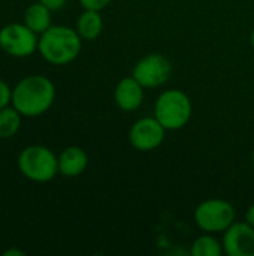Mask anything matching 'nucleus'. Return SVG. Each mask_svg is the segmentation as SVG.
Here are the masks:
<instances>
[{
	"label": "nucleus",
	"instance_id": "7",
	"mask_svg": "<svg viewBox=\"0 0 254 256\" xmlns=\"http://www.w3.org/2000/svg\"><path fill=\"white\" fill-rule=\"evenodd\" d=\"M172 74L171 62L162 54H148L142 57L133 68L132 76L144 87L154 88L163 86Z\"/></svg>",
	"mask_w": 254,
	"mask_h": 256
},
{
	"label": "nucleus",
	"instance_id": "19",
	"mask_svg": "<svg viewBox=\"0 0 254 256\" xmlns=\"http://www.w3.org/2000/svg\"><path fill=\"white\" fill-rule=\"evenodd\" d=\"M246 222H249V224L254 228V204H252V206L249 207V210H247V213H246Z\"/></svg>",
	"mask_w": 254,
	"mask_h": 256
},
{
	"label": "nucleus",
	"instance_id": "2",
	"mask_svg": "<svg viewBox=\"0 0 254 256\" xmlns=\"http://www.w3.org/2000/svg\"><path fill=\"white\" fill-rule=\"evenodd\" d=\"M81 36L66 26H51L39 38L37 50L51 64L61 66L73 62L81 52Z\"/></svg>",
	"mask_w": 254,
	"mask_h": 256
},
{
	"label": "nucleus",
	"instance_id": "20",
	"mask_svg": "<svg viewBox=\"0 0 254 256\" xmlns=\"http://www.w3.org/2000/svg\"><path fill=\"white\" fill-rule=\"evenodd\" d=\"M3 255H6V256H10V255H25L24 252H21V250H6Z\"/></svg>",
	"mask_w": 254,
	"mask_h": 256
},
{
	"label": "nucleus",
	"instance_id": "8",
	"mask_svg": "<svg viewBox=\"0 0 254 256\" xmlns=\"http://www.w3.org/2000/svg\"><path fill=\"white\" fill-rule=\"evenodd\" d=\"M166 129L156 117H144L133 123L129 130V142L139 152H151L162 146Z\"/></svg>",
	"mask_w": 254,
	"mask_h": 256
},
{
	"label": "nucleus",
	"instance_id": "12",
	"mask_svg": "<svg viewBox=\"0 0 254 256\" xmlns=\"http://www.w3.org/2000/svg\"><path fill=\"white\" fill-rule=\"evenodd\" d=\"M103 30V20L100 16V10L84 9L76 21V32L85 40H94L100 36Z\"/></svg>",
	"mask_w": 254,
	"mask_h": 256
},
{
	"label": "nucleus",
	"instance_id": "10",
	"mask_svg": "<svg viewBox=\"0 0 254 256\" xmlns=\"http://www.w3.org/2000/svg\"><path fill=\"white\" fill-rule=\"evenodd\" d=\"M114 99L123 111H135L142 105L144 87L133 76H126L117 84Z\"/></svg>",
	"mask_w": 254,
	"mask_h": 256
},
{
	"label": "nucleus",
	"instance_id": "5",
	"mask_svg": "<svg viewBox=\"0 0 254 256\" xmlns=\"http://www.w3.org/2000/svg\"><path fill=\"white\" fill-rule=\"evenodd\" d=\"M235 207L225 200H205L195 210L198 228L208 234L225 232L235 222Z\"/></svg>",
	"mask_w": 254,
	"mask_h": 256
},
{
	"label": "nucleus",
	"instance_id": "9",
	"mask_svg": "<svg viewBox=\"0 0 254 256\" xmlns=\"http://www.w3.org/2000/svg\"><path fill=\"white\" fill-rule=\"evenodd\" d=\"M222 244L228 256H254V228L249 222H234L223 232Z\"/></svg>",
	"mask_w": 254,
	"mask_h": 256
},
{
	"label": "nucleus",
	"instance_id": "21",
	"mask_svg": "<svg viewBox=\"0 0 254 256\" xmlns=\"http://www.w3.org/2000/svg\"><path fill=\"white\" fill-rule=\"evenodd\" d=\"M252 46L254 48V28H253V32H252Z\"/></svg>",
	"mask_w": 254,
	"mask_h": 256
},
{
	"label": "nucleus",
	"instance_id": "14",
	"mask_svg": "<svg viewBox=\"0 0 254 256\" xmlns=\"http://www.w3.org/2000/svg\"><path fill=\"white\" fill-rule=\"evenodd\" d=\"M21 126V114L13 106H4L0 110V138H12Z\"/></svg>",
	"mask_w": 254,
	"mask_h": 256
},
{
	"label": "nucleus",
	"instance_id": "15",
	"mask_svg": "<svg viewBox=\"0 0 254 256\" xmlns=\"http://www.w3.org/2000/svg\"><path fill=\"white\" fill-rule=\"evenodd\" d=\"M223 254V244L208 232L198 237L192 244L193 256H222Z\"/></svg>",
	"mask_w": 254,
	"mask_h": 256
},
{
	"label": "nucleus",
	"instance_id": "17",
	"mask_svg": "<svg viewBox=\"0 0 254 256\" xmlns=\"http://www.w3.org/2000/svg\"><path fill=\"white\" fill-rule=\"evenodd\" d=\"M10 100H12V90L3 80H0V110L7 106Z\"/></svg>",
	"mask_w": 254,
	"mask_h": 256
},
{
	"label": "nucleus",
	"instance_id": "4",
	"mask_svg": "<svg viewBox=\"0 0 254 256\" xmlns=\"http://www.w3.org/2000/svg\"><path fill=\"white\" fill-rule=\"evenodd\" d=\"M18 168L28 180L46 183L58 174V158L48 147L30 146L19 153Z\"/></svg>",
	"mask_w": 254,
	"mask_h": 256
},
{
	"label": "nucleus",
	"instance_id": "3",
	"mask_svg": "<svg viewBox=\"0 0 254 256\" xmlns=\"http://www.w3.org/2000/svg\"><path fill=\"white\" fill-rule=\"evenodd\" d=\"M192 111L190 98L178 88H171L159 96L154 106V117L166 130H178L189 123Z\"/></svg>",
	"mask_w": 254,
	"mask_h": 256
},
{
	"label": "nucleus",
	"instance_id": "22",
	"mask_svg": "<svg viewBox=\"0 0 254 256\" xmlns=\"http://www.w3.org/2000/svg\"><path fill=\"white\" fill-rule=\"evenodd\" d=\"M253 164H254V150H253Z\"/></svg>",
	"mask_w": 254,
	"mask_h": 256
},
{
	"label": "nucleus",
	"instance_id": "1",
	"mask_svg": "<svg viewBox=\"0 0 254 256\" xmlns=\"http://www.w3.org/2000/svg\"><path fill=\"white\" fill-rule=\"evenodd\" d=\"M55 87L43 75H30L22 78L12 90V106L24 117H37L45 114L54 104Z\"/></svg>",
	"mask_w": 254,
	"mask_h": 256
},
{
	"label": "nucleus",
	"instance_id": "6",
	"mask_svg": "<svg viewBox=\"0 0 254 256\" xmlns=\"http://www.w3.org/2000/svg\"><path fill=\"white\" fill-rule=\"evenodd\" d=\"M37 34L25 24L12 22L0 30V48L12 57H28L37 50Z\"/></svg>",
	"mask_w": 254,
	"mask_h": 256
},
{
	"label": "nucleus",
	"instance_id": "16",
	"mask_svg": "<svg viewBox=\"0 0 254 256\" xmlns=\"http://www.w3.org/2000/svg\"><path fill=\"white\" fill-rule=\"evenodd\" d=\"M111 2L112 0H79V3L84 9H91V10H102Z\"/></svg>",
	"mask_w": 254,
	"mask_h": 256
},
{
	"label": "nucleus",
	"instance_id": "18",
	"mask_svg": "<svg viewBox=\"0 0 254 256\" xmlns=\"http://www.w3.org/2000/svg\"><path fill=\"white\" fill-rule=\"evenodd\" d=\"M39 2L45 4L49 10H60L66 4V0H39Z\"/></svg>",
	"mask_w": 254,
	"mask_h": 256
},
{
	"label": "nucleus",
	"instance_id": "11",
	"mask_svg": "<svg viewBox=\"0 0 254 256\" xmlns=\"http://www.w3.org/2000/svg\"><path fill=\"white\" fill-rule=\"evenodd\" d=\"M88 165L87 153L76 146L64 148L58 156V172L64 177L81 176Z\"/></svg>",
	"mask_w": 254,
	"mask_h": 256
},
{
	"label": "nucleus",
	"instance_id": "13",
	"mask_svg": "<svg viewBox=\"0 0 254 256\" xmlns=\"http://www.w3.org/2000/svg\"><path fill=\"white\" fill-rule=\"evenodd\" d=\"M24 24L36 34H42L51 27V10L40 2L33 3L24 12Z\"/></svg>",
	"mask_w": 254,
	"mask_h": 256
}]
</instances>
